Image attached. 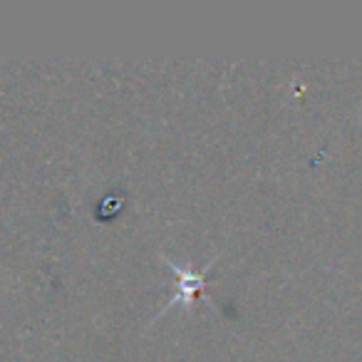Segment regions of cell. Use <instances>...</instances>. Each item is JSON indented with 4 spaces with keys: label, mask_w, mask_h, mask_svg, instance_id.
I'll list each match as a JSON object with an SVG mask.
<instances>
[{
    "label": "cell",
    "mask_w": 362,
    "mask_h": 362,
    "mask_svg": "<svg viewBox=\"0 0 362 362\" xmlns=\"http://www.w3.org/2000/svg\"><path fill=\"white\" fill-rule=\"evenodd\" d=\"M216 258L218 256H214L206 266L194 268L192 263H176V261H171V258L161 256V263L174 273L176 288H174V296H171L169 300H166V305L159 310V315H164L166 310H171V308H176V305L192 308V303L197 300V296L206 288V283H209L206 276H209V271L216 266Z\"/></svg>",
    "instance_id": "6da1fadb"
}]
</instances>
